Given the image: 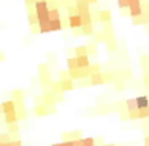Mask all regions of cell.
Instances as JSON below:
<instances>
[{"mask_svg": "<svg viewBox=\"0 0 149 146\" xmlns=\"http://www.w3.org/2000/svg\"><path fill=\"white\" fill-rule=\"evenodd\" d=\"M67 21H68V27H70V29H81V27H83L81 15H68Z\"/></svg>", "mask_w": 149, "mask_h": 146, "instance_id": "6da1fadb", "label": "cell"}, {"mask_svg": "<svg viewBox=\"0 0 149 146\" xmlns=\"http://www.w3.org/2000/svg\"><path fill=\"white\" fill-rule=\"evenodd\" d=\"M49 113H56V108L54 106H48L45 103H40V105L35 106V115L37 116H46Z\"/></svg>", "mask_w": 149, "mask_h": 146, "instance_id": "7a4b0ae2", "label": "cell"}, {"mask_svg": "<svg viewBox=\"0 0 149 146\" xmlns=\"http://www.w3.org/2000/svg\"><path fill=\"white\" fill-rule=\"evenodd\" d=\"M41 98H43V103L48 106H54L56 105V94L52 91H45V94L41 95Z\"/></svg>", "mask_w": 149, "mask_h": 146, "instance_id": "3957f363", "label": "cell"}, {"mask_svg": "<svg viewBox=\"0 0 149 146\" xmlns=\"http://www.w3.org/2000/svg\"><path fill=\"white\" fill-rule=\"evenodd\" d=\"M133 19V26H144V24H149V11L141 13L140 16L132 17Z\"/></svg>", "mask_w": 149, "mask_h": 146, "instance_id": "277c9868", "label": "cell"}, {"mask_svg": "<svg viewBox=\"0 0 149 146\" xmlns=\"http://www.w3.org/2000/svg\"><path fill=\"white\" fill-rule=\"evenodd\" d=\"M136 102V108L143 110V108H149V95H140V97L135 98Z\"/></svg>", "mask_w": 149, "mask_h": 146, "instance_id": "5b68a950", "label": "cell"}, {"mask_svg": "<svg viewBox=\"0 0 149 146\" xmlns=\"http://www.w3.org/2000/svg\"><path fill=\"white\" fill-rule=\"evenodd\" d=\"M89 83L91 86H100V84H105L103 83V73H95V75H91L89 76Z\"/></svg>", "mask_w": 149, "mask_h": 146, "instance_id": "8992f818", "label": "cell"}, {"mask_svg": "<svg viewBox=\"0 0 149 146\" xmlns=\"http://www.w3.org/2000/svg\"><path fill=\"white\" fill-rule=\"evenodd\" d=\"M2 110H3V115L5 113H13V111H16V103L15 100H6V102H3L2 103Z\"/></svg>", "mask_w": 149, "mask_h": 146, "instance_id": "52a82bcc", "label": "cell"}, {"mask_svg": "<svg viewBox=\"0 0 149 146\" xmlns=\"http://www.w3.org/2000/svg\"><path fill=\"white\" fill-rule=\"evenodd\" d=\"M60 86H62V91L67 92V91H72L74 87V81L72 78H67V80H60Z\"/></svg>", "mask_w": 149, "mask_h": 146, "instance_id": "ba28073f", "label": "cell"}, {"mask_svg": "<svg viewBox=\"0 0 149 146\" xmlns=\"http://www.w3.org/2000/svg\"><path fill=\"white\" fill-rule=\"evenodd\" d=\"M3 121H5V124L19 122V119H17V115H16V111H13V113H5V115H3Z\"/></svg>", "mask_w": 149, "mask_h": 146, "instance_id": "9c48e42d", "label": "cell"}, {"mask_svg": "<svg viewBox=\"0 0 149 146\" xmlns=\"http://www.w3.org/2000/svg\"><path fill=\"white\" fill-rule=\"evenodd\" d=\"M6 132H8L10 135H15L17 137V133H19V124L17 122H11V124H6Z\"/></svg>", "mask_w": 149, "mask_h": 146, "instance_id": "30bf717a", "label": "cell"}, {"mask_svg": "<svg viewBox=\"0 0 149 146\" xmlns=\"http://www.w3.org/2000/svg\"><path fill=\"white\" fill-rule=\"evenodd\" d=\"M76 60H78V67L79 68H87L91 65L89 56H79V57H76Z\"/></svg>", "mask_w": 149, "mask_h": 146, "instance_id": "8fae6325", "label": "cell"}, {"mask_svg": "<svg viewBox=\"0 0 149 146\" xmlns=\"http://www.w3.org/2000/svg\"><path fill=\"white\" fill-rule=\"evenodd\" d=\"M78 6V15H86V13H91V5L89 3H76Z\"/></svg>", "mask_w": 149, "mask_h": 146, "instance_id": "7c38bea8", "label": "cell"}, {"mask_svg": "<svg viewBox=\"0 0 149 146\" xmlns=\"http://www.w3.org/2000/svg\"><path fill=\"white\" fill-rule=\"evenodd\" d=\"M95 30H94V24H89V26H83L81 27V35H94Z\"/></svg>", "mask_w": 149, "mask_h": 146, "instance_id": "4fadbf2b", "label": "cell"}, {"mask_svg": "<svg viewBox=\"0 0 149 146\" xmlns=\"http://www.w3.org/2000/svg\"><path fill=\"white\" fill-rule=\"evenodd\" d=\"M76 138H81V132H68V133H63V140H76Z\"/></svg>", "mask_w": 149, "mask_h": 146, "instance_id": "5bb4252c", "label": "cell"}, {"mask_svg": "<svg viewBox=\"0 0 149 146\" xmlns=\"http://www.w3.org/2000/svg\"><path fill=\"white\" fill-rule=\"evenodd\" d=\"M67 67H68V70L79 68V67H78V60H76V56H74V57H68V59H67Z\"/></svg>", "mask_w": 149, "mask_h": 146, "instance_id": "9a60e30c", "label": "cell"}, {"mask_svg": "<svg viewBox=\"0 0 149 146\" xmlns=\"http://www.w3.org/2000/svg\"><path fill=\"white\" fill-rule=\"evenodd\" d=\"M125 108H127V111H135V110H138L136 108V102H135V98H129V100H125Z\"/></svg>", "mask_w": 149, "mask_h": 146, "instance_id": "2e32d148", "label": "cell"}, {"mask_svg": "<svg viewBox=\"0 0 149 146\" xmlns=\"http://www.w3.org/2000/svg\"><path fill=\"white\" fill-rule=\"evenodd\" d=\"M87 72H89V76H91V75L100 73L102 70H100V65H98V64H91V65L87 67Z\"/></svg>", "mask_w": 149, "mask_h": 146, "instance_id": "e0dca14e", "label": "cell"}, {"mask_svg": "<svg viewBox=\"0 0 149 146\" xmlns=\"http://www.w3.org/2000/svg\"><path fill=\"white\" fill-rule=\"evenodd\" d=\"M74 56L79 57V56H87V46H78L74 49Z\"/></svg>", "mask_w": 149, "mask_h": 146, "instance_id": "ac0fdd59", "label": "cell"}, {"mask_svg": "<svg viewBox=\"0 0 149 146\" xmlns=\"http://www.w3.org/2000/svg\"><path fill=\"white\" fill-rule=\"evenodd\" d=\"M116 78H114V73H103V83L105 84H109V83H114Z\"/></svg>", "mask_w": 149, "mask_h": 146, "instance_id": "d6986e66", "label": "cell"}, {"mask_svg": "<svg viewBox=\"0 0 149 146\" xmlns=\"http://www.w3.org/2000/svg\"><path fill=\"white\" fill-rule=\"evenodd\" d=\"M149 117V108L138 110V119H148Z\"/></svg>", "mask_w": 149, "mask_h": 146, "instance_id": "ffe728a7", "label": "cell"}, {"mask_svg": "<svg viewBox=\"0 0 149 146\" xmlns=\"http://www.w3.org/2000/svg\"><path fill=\"white\" fill-rule=\"evenodd\" d=\"M118 6H119L120 10H124V8H127V10H129L130 2H129V0H118Z\"/></svg>", "mask_w": 149, "mask_h": 146, "instance_id": "44dd1931", "label": "cell"}, {"mask_svg": "<svg viewBox=\"0 0 149 146\" xmlns=\"http://www.w3.org/2000/svg\"><path fill=\"white\" fill-rule=\"evenodd\" d=\"M95 54H97V46L87 45V56H95Z\"/></svg>", "mask_w": 149, "mask_h": 146, "instance_id": "7402d4cb", "label": "cell"}, {"mask_svg": "<svg viewBox=\"0 0 149 146\" xmlns=\"http://www.w3.org/2000/svg\"><path fill=\"white\" fill-rule=\"evenodd\" d=\"M13 100L15 102H22V92L21 91H13Z\"/></svg>", "mask_w": 149, "mask_h": 146, "instance_id": "603a6c76", "label": "cell"}, {"mask_svg": "<svg viewBox=\"0 0 149 146\" xmlns=\"http://www.w3.org/2000/svg\"><path fill=\"white\" fill-rule=\"evenodd\" d=\"M0 140H2V143H6V141H11V135H10L8 132H3V133H0Z\"/></svg>", "mask_w": 149, "mask_h": 146, "instance_id": "cb8c5ba5", "label": "cell"}, {"mask_svg": "<svg viewBox=\"0 0 149 146\" xmlns=\"http://www.w3.org/2000/svg\"><path fill=\"white\" fill-rule=\"evenodd\" d=\"M83 146H95V138H83Z\"/></svg>", "mask_w": 149, "mask_h": 146, "instance_id": "d4e9b609", "label": "cell"}, {"mask_svg": "<svg viewBox=\"0 0 149 146\" xmlns=\"http://www.w3.org/2000/svg\"><path fill=\"white\" fill-rule=\"evenodd\" d=\"M60 80H67V78H70V73H68V70H63V72H60Z\"/></svg>", "mask_w": 149, "mask_h": 146, "instance_id": "484cf974", "label": "cell"}, {"mask_svg": "<svg viewBox=\"0 0 149 146\" xmlns=\"http://www.w3.org/2000/svg\"><path fill=\"white\" fill-rule=\"evenodd\" d=\"M73 146H83V137H81V138H76V140H73Z\"/></svg>", "mask_w": 149, "mask_h": 146, "instance_id": "4316f807", "label": "cell"}, {"mask_svg": "<svg viewBox=\"0 0 149 146\" xmlns=\"http://www.w3.org/2000/svg\"><path fill=\"white\" fill-rule=\"evenodd\" d=\"M114 83H116V87H118V89H124V83H122V81H114Z\"/></svg>", "mask_w": 149, "mask_h": 146, "instance_id": "83f0119b", "label": "cell"}, {"mask_svg": "<svg viewBox=\"0 0 149 146\" xmlns=\"http://www.w3.org/2000/svg\"><path fill=\"white\" fill-rule=\"evenodd\" d=\"M144 83H146L148 86H149V72H146V73H144Z\"/></svg>", "mask_w": 149, "mask_h": 146, "instance_id": "f1b7e54d", "label": "cell"}, {"mask_svg": "<svg viewBox=\"0 0 149 146\" xmlns=\"http://www.w3.org/2000/svg\"><path fill=\"white\" fill-rule=\"evenodd\" d=\"M144 146H149V135L144 137Z\"/></svg>", "mask_w": 149, "mask_h": 146, "instance_id": "f546056e", "label": "cell"}, {"mask_svg": "<svg viewBox=\"0 0 149 146\" xmlns=\"http://www.w3.org/2000/svg\"><path fill=\"white\" fill-rule=\"evenodd\" d=\"M0 146H13V141H6V143H2Z\"/></svg>", "mask_w": 149, "mask_h": 146, "instance_id": "4dcf8cb0", "label": "cell"}, {"mask_svg": "<svg viewBox=\"0 0 149 146\" xmlns=\"http://www.w3.org/2000/svg\"><path fill=\"white\" fill-rule=\"evenodd\" d=\"M87 3H89V5H95V3H97V0H87Z\"/></svg>", "mask_w": 149, "mask_h": 146, "instance_id": "1f68e13d", "label": "cell"}, {"mask_svg": "<svg viewBox=\"0 0 149 146\" xmlns=\"http://www.w3.org/2000/svg\"><path fill=\"white\" fill-rule=\"evenodd\" d=\"M0 60H5V54H3L2 51H0Z\"/></svg>", "mask_w": 149, "mask_h": 146, "instance_id": "d6a6232c", "label": "cell"}, {"mask_svg": "<svg viewBox=\"0 0 149 146\" xmlns=\"http://www.w3.org/2000/svg\"><path fill=\"white\" fill-rule=\"evenodd\" d=\"M51 146H65V145H63V141H62V143H56V145H51Z\"/></svg>", "mask_w": 149, "mask_h": 146, "instance_id": "836d02e7", "label": "cell"}, {"mask_svg": "<svg viewBox=\"0 0 149 146\" xmlns=\"http://www.w3.org/2000/svg\"><path fill=\"white\" fill-rule=\"evenodd\" d=\"M105 146H116V145H105Z\"/></svg>", "mask_w": 149, "mask_h": 146, "instance_id": "e575fe53", "label": "cell"}, {"mask_svg": "<svg viewBox=\"0 0 149 146\" xmlns=\"http://www.w3.org/2000/svg\"><path fill=\"white\" fill-rule=\"evenodd\" d=\"M95 146H105V145H95Z\"/></svg>", "mask_w": 149, "mask_h": 146, "instance_id": "d590c367", "label": "cell"}, {"mask_svg": "<svg viewBox=\"0 0 149 146\" xmlns=\"http://www.w3.org/2000/svg\"><path fill=\"white\" fill-rule=\"evenodd\" d=\"M0 143H2V140H0Z\"/></svg>", "mask_w": 149, "mask_h": 146, "instance_id": "8d00e7d4", "label": "cell"}, {"mask_svg": "<svg viewBox=\"0 0 149 146\" xmlns=\"http://www.w3.org/2000/svg\"><path fill=\"white\" fill-rule=\"evenodd\" d=\"M0 145H2V143H0Z\"/></svg>", "mask_w": 149, "mask_h": 146, "instance_id": "74e56055", "label": "cell"}]
</instances>
